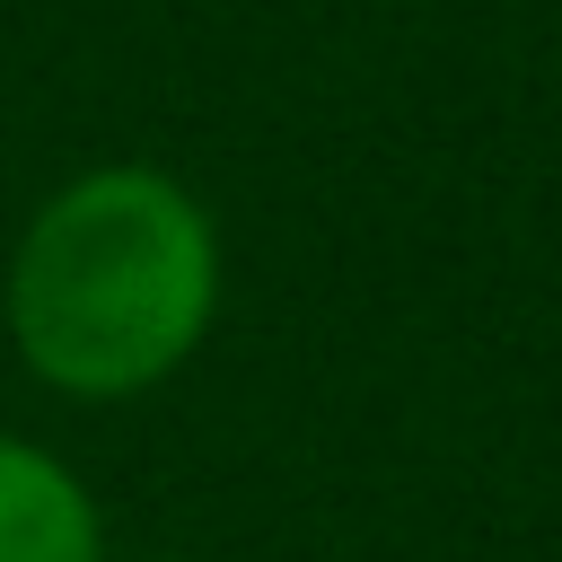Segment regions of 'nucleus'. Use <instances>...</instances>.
Returning a JSON list of instances; mask_svg holds the SVG:
<instances>
[{"instance_id":"nucleus-2","label":"nucleus","mask_w":562,"mask_h":562,"mask_svg":"<svg viewBox=\"0 0 562 562\" xmlns=\"http://www.w3.org/2000/svg\"><path fill=\"white\" fill-rule=\"evenodd\" d=\"M0 562H105L97 492L18 430H0Z\"/></svg>"},{"instance_id":"nucleus-3","label":"nucleus","mask_w":562,"mask_h":562,"mask_svg":"<svg viewBox=\"0 0 562 562\" xmlns=\"http://www.w3.org/2000/svg\"><path fill=\"white\" fill-rule=\"evenodd\" d=\"M158 562H176V553H158Z\"/></svg>"},{"instance_id":"nucleus-1","label":"nucleus","mask_w":562,"mask_h":562,"mask_svg":"<svg viewBox=\"0 0 562 562\" xmlns=\"http://www.w3.org/2000/svg\"><path fill=\"white\" fill-rule=\"evenodd\" d=\"M220 316V228L202 193L149 158H97L61 176L9 263V351L61 404H132L167 386Z\"/></svg>"}]
</instances>
